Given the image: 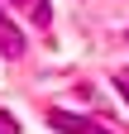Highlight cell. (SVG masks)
<instances>
[{"instance_id": "6da1fadb", "label": "cell", "mask_w": 129, "mask_h": 134, "mask_svg": "<svg viewBox=\"0 0 129 134\" xmlns=\"http://www.w3.org/2000/svg\"><path fill=\"white\" fill-rule=\"evenodd\" d=\"M48 125L62 129V134H105V129H96L86 115H72V110H48Z\"/></svg>"}, {"instance_id": "7a4b0ae2", "label": "cell", "mask_w": 129, "mask_h": 134, "mask_svg": "<svg viewBox=\"0 0 129 134\" xmlns=\"http://www.w3.org/2000/svg\"><path fill=\"white\" fill-rule=\"evenodd\" d=\"M0 53H10V58H19V53H24V34L14 29V19H10L5 10H0Z\"/></svg>"}, {"instance_id": "3957f363", "label": "cell", "mask_w": 129, "mask_h": 134, "mask_svg": "<svg viewBox=\"0 0 129 134\" xmlns=\"http://www.w3.org/2000/svg\"><path fill=\"white\" fill-rule=\"evenodd\" d=\"M14 5H19V10H24V14H29V19H34L38 29L53 19V5H48V0H14Z\"/></svg>"}, {"instance_id": "277c9868", "label": "cell", "mask_w": 129, "mask_h": 134, "mask_svg": "<svg viewBox=\"0 0 129 134\" xmlns=\"http://www.w3.org/2000/svg\"><path fill=\"white\" fill-rule=\"evenodd\" d=\"M0 134H19V120H14V115H5V110H0Z\"/></svg>"}, {"instance_id": "5b68a950", "label": "cell", "mask_w": 129, "mask_h": 134, "mask_svg": "<svg viewBox=\"0 0 129 134\" xmlns=\"http://www.w3.org/2000/svg\"><path fill=\"white\" fill-rule=\"evenodd\" d=\"M115 86H120V96L129 100V72H120V77H115Z\"/></svg>"}]
</instances>
